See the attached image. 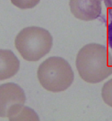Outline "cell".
Wrapping results in <instances>:
<instances>
[{"mask_svg":"<svg viewBox=\"0 0 112 121\" xmlns=\"http://www.w3.org/2000/svg\"><path fill=\"white\" fill-rule=\"evenodd\" d=\"M75 63L79 76L88 83H98L112 74V54L107 47L98 43L82 47Z\"/></svg>","mask_w":112,"mask_h":121,"instance_id":"cell-1","label":"cell"},{"mask_svg":"<svg viewBox=\"0 0 112 121\" xmlns=\"http://www.w3.org/2000/svg\"><path fill=\"white\" fill-rule=\"evenodd\" d=\"M40 84L46 90L62 92L74 81V72L69 63L59 56H52L42 62L37 71Z\"/></svg>","mask_w":112,"mask_h":121,"instance_id":"cell-2","label":"cell"},{"mask_svg":"<svg viewBox=\"0 0 112 121\" xmlns=\"http://www.w3.org/2000/svg\"><path fill=\"white\" fill-rule=\"evenodd\" d=\"M53 38L46 29L30 26L22 29L15 39V46L24 60L30 62L40 60L50 52Z\"/></svg>","mask_w":112,"mask_h":121,"instance_id":"cell-3","label":"cell"},{"mask_svg":"<svg viewBox=\"0 0 112 121\" xmlns=\"http://www.w3.org/2000/svg\"><path fill=\"white\" fill-rule=\"evenodd\" d=\"M26 100L23 89L16 83L0 85V117L11 120L24 107Z\"/></svg>","mask_w":112,"mask_h":121,"instance_id":"cell-4","label":"cell"},{"mask_svg":"<svg viewBox=\"0 0 112 121\" xmlns=\"http://www.w3.org/2000/svg\"><path fill=\"white\" fill-rule=\"evenodd\" d=\"M102 0H70L69 6L73 16L82 21H92L100 17Z\"/></svg>","mask_w":112,"mask_h":121,"instance_id":"cell-5","label":"cell"},{"mask_svg":"<svg viewBox=\"0 0 112 121\" xmlns=\"http://www.w3.org/2000/svg\"><path fill=\"white\" fill-rule=\"evenodd\" d=\"M20 61L9 49H0V80L10 79L19 71Z\"/></svg>","mask_w":112,"mask_h":121,"instance_id":"cell-6","label":"cell"},{"mask_svg":"<svg viewBox=\"0 0 112 121\" xmlns=\"http://www.w3.org/2000/svg\"><path fill=\"white\" fill-rule=\"evenodd\" d=\"M11 120H39V117L32 108L24 106Z\"/></svg>","mask_w":112,"mask_h":121,"instance_id":"cell-7","label":"cell"},{"mask_svg":"<svg viewBox=\"0 0 112 121\" xmlns=\"http://www.w3.org/2000/svg\"><path fill=\"white\" fill-rule=\"evenodd\" d=\"M101 96L106 104L112 107V79L105 82L103 86Z\"/></svg>","mask_w":112,"mask_h":121,"instance_id":"cell-8","label":"cell"},{"mask_svg":"<svg viewBox=\"0 0 112 121\" xmlns=\"http://www.w3.org/2000/svg\"><path fill=\"white\" fill-rule=\"evenodd\" d=\"M15 6L21 9H28L35 7L39 3L40 0H10Z\"/></svg>","mask_w":112,"mask_h":121,"instance_id":"cell-9","label":"cell"},{"mask_svg":"<svg viewBox=\"0 0 112 121\" xmlns=\"http://www.w3.org/2000/svg\"><path fill=\"white\" fill-rule=\"evenodd\" d=\"M107 36H108V43L109 47L112 50V20L110 22L108 26V30H107Z\"/></svg>","mask_w":112,"mask_h":121,"instance_id":"cell-10","label":"cell"},{"mask_svg":"<svg viewBox=\"0 0 112 121\" xmlns=\"http://www.w3.org/2000/svg\"><path fill=\"white\" fill-rule=\"evenodd\" d=\"M104 5L108 11L109 16L112 17V0H104Z\"/></svg>","mask_w":112,"mask_h":121,"instance_id":"cell-11","label":"cell"}]
</instances>
